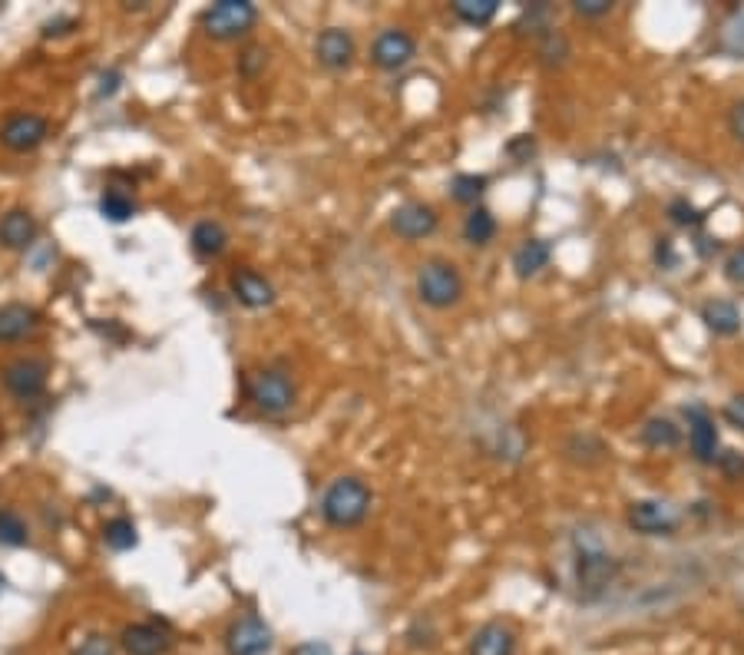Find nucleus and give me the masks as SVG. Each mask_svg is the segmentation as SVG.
Instances as JSON below:
<instances>
[{
    "label": "nucleus",
    "mask_w": 744,
    "mask_h": 655,
    "mask_svg": "<svg viewBox=\"0 0 744 655\" xmlns=\"http://www.w3.org/2000/svg\"><path fill=\"white\" fill-rule=\"evenodd\" d=\"M189 242H192V252H196L199 259H219V255L229 249V232H225L222 222L202 219V222L192 225Z\"/></svg>",
    "instance_id": "20"
},
{
    "label": "nucleus",
    "mask_w": 744,
    "mask_h": 655,
    "mask_svg": "<svg viewBox=\"0 0 744 655\" xmlns=\"http://www.w3.org/2000/svg\"><path fill=\"white\" fill-rule=\"evenodd\" d=\"M37 328V311L30 305H0V341H20Z\"/></svg>",
    "instance_id": "22"
},
{
    "label": "nucleus",
    "mask_w": 744,
    "mask_h": 655,
    "mask_svg": "<svg viewBox=\"0 0 744 655\" xmlns=\"http://www.w3.org/2000/svg\"><path fill=\"white\" fill-rule=\"evenodd\" d=\"M467 655H516V632L506 622H487L470 636Z\"/></svg>",
    "instance_id": "16"
},
{
    "label": "nucleus",
    "mask_w": 744,
    "mask_h": 655,
    "mask_svg": "<svg viewBox=\"0 0 744 655\" xmlns=\"http://www.w3.org/2000/svg\"><path fill=\"white\" fill-rule=\"evenodd\" d=\"M354 53H358V47H354V37L348 34V30L341 27H328L321 30L318 40H315V57L325 70H348L354 63Z\"/></svg>",
    "instance_id": "12"
},
{
    "label": "nucleus",
    "mask_w": 744,
    "mask_h": 655,
    "mask_svg": "<svg viewBox=\"0 0 744 655\" xmlns=\"http://www.w3.org/2000/svg\"><path fill=\"white\" fill-rule=\"evenodd\" d=\"M417 57V40L414 34H407L404 27H387L374 37L371 44V63L384 73H397L404 70L407 63Z\"/></svg>",
    "instance_id": "8"
},
{
    "label": "nucleus",
    "mask_w": 744,
    "mask_h": 655,
    "mask_svg": "<svg viewBox=\"0 0 744 655\" xmlns=\"http://www.w3.org/2000/svg\"><path fill=\"white\" fill-rule=\"evenodd\" d=\"M549 262H553V242H546V239H526L516 245V252H513V272L516 278H523V282L536 278L543 268H549Z\"/></svg>",
    "instance_id": "17"
},
{
    "label": "nucleus",
    "mask_w": 744,
    "mask_h": 655,
    "mask_svg": "<svg viewBox=\"0 0 744 655\" xmlns=\"http://www.w3.org/2000/svg\"><path fill=\"white\" fill-rule=\"evenodd\" d=\"M625 523L639 536H675L682 526V513L665 500H635L629 503Z\"/></svg>",
    "instance_id": "6"
},
{
    "label": "nucleus",
    "mask_w": 744,
    "mask_h": 655,
    "mask_svg": "<svg viewBox=\"0 0 744 655\" xmlns=\"http://www.w3.org/2000/svg\"><path fill=\"white\" fill-rule=\"evenodd\" d=\"M103 540H106V546L110 550H116V553H126V550H133L136 546V526H133V520H126V517H116V520H110L103 526Z\"/></svg>",
    "instance_id": "26"
},
{
    "label": "nucleus",
    "mask_w": 744,
    "mask_h": 655,
    "mask_svg": "<svg viewBox=\"0 0 744 655\" xmlns=\"http://www.w3.org/2000/svg\"><path fill=\"white\" fill-rule=\"evenodd\" d=\"M718 467L725 470L731 480H741L744 477V454H738V450H725V454L718 457Z\"/></svg>",
    "instance_id": "35"
},
{
    "label": "nucleus",
    "mask_w": 744,
    "mask_h": 655,
    "mask_svg": "<svg viewBox=\"0 0 744 655\" xmlns=\"http://www.w3.org/2000/svg\"><path fill=\"white\" fill-rule=\"evenodd\" d=\"M695 249H698V255H702V259H708L711 252H718V249H721V242H718V239H698V242H695Z\"/></svg>",
    "instance_id": "39"
},
{
    "label": "nucleus",
    "mask_w": 744,
    "mask_h": 655,
    "mask_svg": "<svg viewBox=\"0 0 744 655\" xmlns=\"http://www.w3.org/2000/svg\"><path fill=\"white\" fill-rule=\"evenodd\" d=\"M616 4L612 0H576L573 4V14L582 20H599V17H609Z\"/></svg>",
    "instance_id": "32"
},
{
    "label": "nucleus",
    "mask_w": 744,
    "mask_h": 655,
    "mask_svg": "<svg viewBox=\"0 0 744 655\" xmlns=\"http://www.w3.org/2000/svg\"><path fill=\"white\" fill-rule=\"evenodd\" d=\"M275 646V636L265 619L239 616L225 632V652L229 655H268Z\"/></svg>",
    "instance_id": "9"
},
{
    "label": "nucleus",
    "mask_w": 744,
    "mask_h": 655,
    "mask_svg": "<svg viewBox=\"0 0 744 655\" xmlns=\"http://www.w3.org/2000/svg\"><path fill=\"white\" fill-rule=\"evenodd\" d=\"M619 576V560L609 556L596 540L576 543V583L582 599H599L606 589L616 583Z\"/></svg>",
    "instance_id": "3"
},
{
    "label": "nucleus",
    "mask_w": 744,
    "mask_h": 655,
    "mask_svg": "<svg viewBox=\"0 0 744 655\" xmlns=\"http://www.w3.org/2000/svg\"><path fill=\"white\" fill-rule=\"evenodd\" d=\"M116 87H120V73H103L100 77V96H110V93H116Z\"/></svg>",
    "instance_id": "38"
},
{
    "label": "nucleus",
    "mask_w": 744,
    "mask_h": 655,
    "mask_svg": "<svg viewBox=\"0 0 744 655\" xmlns=\"http://www.w3.org/2000/svg\"><path fill=\"white\" fill-rule=\"evenodd\" d=\"M728 130L738 143H744V96L728 110Z\"/></svg>",
    "instance_id": "37"
},
{
    "label": "nucleus",
    "mask_w": 744,
    "mask_h": 655,
    "mask_svg": "<svg viewBox=\"0 0 744 655\" xmlns=\"http://www.w3.org/2000/svg\"><path fill=\"white\" fill-rule=\"evenodd\" d=\"M248 397H252V404L258 411L265 414H285L291 404H295V381L288 378L285 371L278 368H265V371H255L252 378H248Z\"/></svg>",
    "instance_id": "5"
},
{
    "label": "nucleus",
    "mask_w": 744,
    "mask_h": 655,
    "mask_svg": "<svg viewBox=\"0 0 744 655\" xmlns=\"http://www.w3.org/2000/svg\"><path fill=\"white\" fill-rule=\"evenodd\" d=\"M37 239V219L30 216L27 209H10L4 219H0V245L4 249H30Z\"/></svg>",
    "instance_id": "19"
},
{
    "label": "nucleus",
    "mask_w": 744,
    "mask_h": 655,
    "mask_svg": "<svg viewBox=\"0 0 744 655\" xmlns=\"http://www.w3.org/2000/svg\"><path fill=\"white\" fill-rule=\"evenodd\" d=\"M639 444L649 450H672L682 444V427L672 417H649L639 427Z\"/></svg>",
    "instance_id": "23"
},
{
    "label": "nucleus",
    "mask_w": 744,
    "mask_h": 655,
    "mask_svg": "<svg viewBox=\"0 0 744 655\" xmlns=\"http://www.w3.org/2000/svg\"><path fill=\"white\" fill-rule=\"evenodd\" d=\"M437 225H440L437 209L427 206V202H404V206H397L391 212V229L407 242L427 239V235L437 232Z\"/></svg>",
    "instance_id": "10"
},
{
    "label": "nucleus",
    "mask_w": 744,
    "mask_h": 655,
    "mask_svg": "<svg viewBox=\"0 0 744 655\" xmlns=\"http://www.w3.org/2000/svg\"><path fill=\"white\" fill-rule=\"evenodd\" d=\"M725 278L731 285H744V245H738L725 259Z\"/></svg>",
    "instance_id": "34"
},
{
    "label": "nucleus",
    "mask_w": 744,
    "mask_h": 655,
    "mask_svg": "<svg viewBox=\"0 0 744 655\" xmlns=\"http://www.w3.org/2000/svg\"><path fill=\"white\" fill-rule=\"evenodd\" d=\"M682 414L688 421V450H692V457L698 464H718L721 434H718L715 414H711L705 404H688Z\"/></svg>",
    "instance_id": "7"
},
{
    "label": "nucleus",
    "mask_w": 744,
    "mask_h": 655,
    "mask_svg": "<svg viewBox=\"0 0 744 655\" xmlns=\"http://www.w3.org/2000/svg\"><path fill=\"white\" fill-rule=\"evenodd\" d=\"M50 126L43 116L37 113H14L10 120L0 126V143L7 149H14V153H30V149H37L43 139H47Z\"/></svg>",
    "instance_id": "11"
},
{
    "label": "nucleus",
    "mask_w": 744,
    "mask_h": 655,
    "mask_svg": "<svg viewBox=\"0 0 744 655\" xmlns=\"http://www.w3.org/2000/svg\"><path fill=\"white\" fill-rule=\"evenodd\" d=\"M0 543L4 546H24L27 543V523L14 510H0Z\"/></svg>",
    "instance_id": "30"
},
{
    "label": "nucleus",
    "mask_w": 744,
    "mask_h": 655,
    "mask_svg": "<svg viewBox=\"0 0 744 655\" xmlns=\"http://www.w3.org/2000/svg\"><path fill=\"white\" fill-rule=\"evenodd\" d=\"M371 513V490L358 477H338L321 497V517L334 530H351Z\"/></svg>",
    "instance_id": "1"
},
{
    "label": "nucleus",
    "mask_w": 744,
    "mask_h": 655,
    "mask_svg": "<svg viewBox=\"0 0 744 655\" xmlns=\"http://www.w3.org/2000/svg\"><path fill=\"white\" fill-rule=\"evenodd\" d=\"M4 388L14 397H37L47 388V364L37 358H20L4 368Z\"/></svg>",
    "instance_id": "13"
},
{
    "label": "nucleus",
    "mask_w": 744,
    "mask_h": 655,
    "mask_svg": "<svg viewBox=\"0 0 744 655\" xmlns=\"http://www.w3.org/2000/svg\"><path fill=\"white\" fill-rule=\"evenodd\" d=\"M702 321L711 335H718V338H735L744 325L741 308L735 302H728V298H711V302H705Z\"/></svg>",
    "instance_id": "18"
},
{
    "label": "nucleus",
    "mask_w": 744,
    "mask_h": 655,
    "mask_svg": "<svg viewBox=\"0 0 744 655\" xmlns=\"http://www.w3.org/2000/svg\"><path fill=\"white\" fill-rule=\"evenodd\" d=\"M539 57H543L546 67H563L566 57H569V44L563 34H556L553 30H546L543 37H539Z\"/></svg>",
    "instance_id": "29"
},
{
    "label": "nucleus",
    "mask_w": 744,
    "mask_h": 655,
    "mask_svg": "<svg viewBox=\"0 0 744 655\" xmlns=\"http://www.w3.org/2000/svg\"><path fill=\"white\" fill-rule=\"evenodd\" d=\"M73 655H116V642L110 636H103V632H93V636H86Z\"/></svg>",
    "instance_id": "31"
},
{
    "label": "nucleus",
    "mask_w": 744,
    "mask_h": 655,
    "mask_svg": "<svg viewBox=\"0 0 744 655\" xmlns=\"http://www.w3.org/2000/svg\"><path fill=\"white\" fill-rule=\"evenodd\" d=\"M298 655H331L328 646H318V642H308V646H301Z\"/></svg>",
    "instance_id": "41"
},
{
    "label": "nucleus",
    "mask_w": 744,
    "mask_h": 655,
    "mask_svg": "<svg viewBox=\"0 0 744 655\" xmlns=\"http://www.w3.org/2000/svg\"><path fill=\"white\" fill-rule=\"evenodd\" d=\"M354 655H368V652H354Z\"/></svg>",
    "instance_id": "42"
},
{
    "label": "nucleus",
    "mask_w": 744,
    "mask_h": 655,
    "mask_svg": "<svg viewBox=\"0 0 744 655\" xmlns=\"http://www.w3.org/2000/svg\"><path fill=\"white\" fill-rule=\"evenodd\" d=\"M100 212L110 222H126V219H133L136 216V202L126 196V192H120V189H110V192H103V199H100Z\"/></svg>",
    "instance_id": "28"
},
{
    "label": "nucleus",
    "mask_w": 744,
    "mask_h": 655,
    "mask_svg": "<svg viewBox=\"0 0 744 655\" xmlns=\"http://www.w3.org/2000/svg\"><path fill=\"white\" fill-rule=\"evenodd\" d=\"M460 232H463V242L473 245V249H487L496 239V232H500V222H496V216L487 206H473L467 216H463Z\"/></svg>",
    "instance_id": "21"
},
{
    "label": "nucleus",
    "mask_w": 744,
    "mask_h": 655,
    "mask_svg": "<svg viewBox=\"0 0 744 655\" xmlns=\"http://www.w3.org/2000/svg\"><path fill=\"white\" fill-rule=\"evenodd\" d=\"M120 642H123L126 655H166L169 646H172L169 632L153 626V622H136V626H126Z\"/></svg>",
    "instance_id": "15"
},
{
    "label": "nucleus",
    "mask_w": 744,
    "mask_h": 655,
    "mask_svg": "<svg viewBox=\"0 0 744 655\" xmlns=\"http://www.w3.org/2000/svg\"><path fill=\"white\" fill-rule=\"evenodd\" d=\"M490 179L483 173H457L450 179V199L460 202V206H480V199L487 196Z\"/></svg>",
    "instance_id": "25"
},
{
    "label": "nucleus",
    "mask_w": 744,
    "mask_h": 655,
    "mask_svg": "<svg viewBox=\"0 0 744 655\" xmlns=\"http://www.w3.org/2000/svg\"><path fill=\"white\" fill-rule=\"evenodd\" d=\"M262 60H265V57H262V50H248V53H245V67H242V70H245V73H252Z\"/></svg>",
    "instance_id": "40"
},
{
    "label": "nucleus",
    "mask_w": 744,
    "mask_h": 655,
    "mask_svg": "<svg viewBox=\"0 0 744 655\" xmlns=\"http://www.w3.org/2000/svg\"><path fill=\"white\" fill-rule=\"evenodd\" d=\"M229 285H232L235 302L245 305V308H268V305L275 302L272 282H268L265 275H258L255 268H235L232 278H229Z\"/></svg>",
    "instance_id": "14"
},
{
    "label": "nucleus",
    "mask_w": 744,
    "mask_h": 655,
    "mask_svg": "<svg viewBox=\"0 0 744 655\" xmlns=\"http://www.w3.org/2000/svg\"><path fill=\"white\" fill-rule=\"evenodd\" d=\"M655 265L665 268V272H672V268L678 265V252H675V242L668 239V235H662V239H655Z\"/></svg>",
    "instance_id": "33"
},
{
    "label": "nucleus",
    "mask_w": 744,
    "mask_h": 655,
    "mask_svg": "<svg viewBox=\"0 0 744 655\" xmlns=\"http://www.w3.org/2000/svg\"><path fill=\"white\" fill-rule=\"evenodd\" d=\"M417 298L424 302L427 308L434 311H447L460 305L463 292H467V285H463V275L454 262L447 259H430L417 268Z\"/></svg>",
    "instance_id": "2"
},
{
    "label": "nucleus",
    "mask_w": 744,
    "mask_h": 655,
    "mask_svg": "<svg viewBox=\"0 0 744 655\" xmlns=\"http://www.w3.org/2000/svg\"><path fill=\"white\" fill-rule=\"evenodd\" d=\"M721 414H725V421H728L731 427H735V431H744V394H735V397H731V401L725 404V411H721Z\"/></svg>",
    "instance_id": "36"
},
{
    "label": "nucleus",
    "mask_w": 744,
    "mask_h": 655,
    "mask_svg": "<svg viewBox=\"0 0 744 655\" xmlns=\"http://www.w3.org/2000/svg\"><path fill=\"white\" fill-rule=\"evenodd\" d=\"M258 24V7L248 0H219L202 10V30L215 40H235L245 37Z\"/></svg>",
    "instance_id": "4"
},
{
    "label": "nucleus",
    "mask_w": 744,
    "mask_h": 655,
    "mask_svg": "<svg viewBox=\"0 0 744 655\" xmlns=\"http://www.w3.org/2000/svg\"><path fill=\"white\" fill-rule=\"evenodd\" d=\"M454 17L467 27H487L500 14V0H454Z\"/></svg>",
    "instance_id": "24"
},
{
    "label": "nucleus",
    "mask_w": 744,
    "mask_h": 655,
    "mask_svg": "<svg viewBox=\"0 0 744 655\" xmlns=\"http://www.w3.org/2000/svg\"><path fill=\"white\" fill-rule=\"evenodd\" d=\"M665 216L672 219L675 225H682V229H698V225H705V219H708L688 196H675L672 202H668Z\"/></svg>",
    "instance_id": "27"
}]
</instances>
